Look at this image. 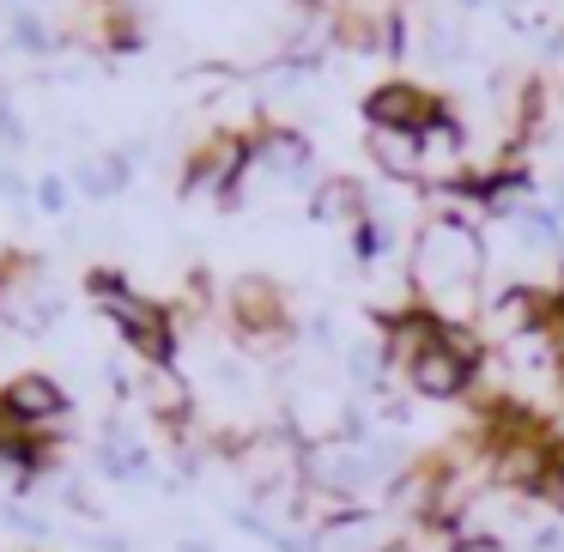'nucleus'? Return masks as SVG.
Returning <instances> with one entry per match:
<instances>
[{
    "label": "nucleus",
    "mask_w": 564,
    "mask_h": 552,
    "mask_svg": "<svg viewBox=\"0 0 564 552\" xmlns=\"http://www.w3.org/2000/svg\"><path fill=\"white\" fill-rule=\"evenodd\" d=\"M479 273H486V249H479V231L467 225H425L413 237V304H425L443 328H474L479 322Z\"/></svg>",
    "instance_id": "1"
},
{
    "label": "nucleus",
    "mask_w": 564,
    "mask_h": 552,
    "mask_svg": "<svg viewBox=\"0 0 564 552\" xmlns=\"http://www.w3.org/2000/svg\"><path fill=\"white\" fill-rule=\"evenodd\" d=\"M86 285H91V297H98V310L116 322V334L147 358V370L171 365L176 358V328H171V316H164L152 297H140L134 285H128L122 273H110V268H91Z\"/></svg>",
    "instance_id": "2"
},
{
    "label": "nucleus",
    "mask_w": 564,
    "mask_h": 552,
    "mask_svg": "<svg viewBox=\"0 0 564 552\" xmlns=\"http://www.w3.org/2000/svg\"><path fill=\"white\" fill-rule=\"evenodd\" d=\"M231 322L256 353H273V346H285V334H292L285 292L273 280H261V273H243V280L231 285Z\"/></svg>",
    "instance_id": "3"
},
{
    "label": "nucleus",
    "mask_w": 564,
    "mask_h": 552,
    "mask_svg": "<svg viewBox=\"0 0 564 552\" xmlns=\"http://www.w3.org/2000/svg\"><path fill=\"white\" fill-rule=\"evenodd\" d=\"M50 316H55V304H50L37 256H7L0 261V322L37 334V328H50Z\"/></svg>",
    "instance_id": "4"
},
{
    "label": "nucleus",
    "mask_w": 564,
    "mask_h": 552,
    "mask_svg": "<svg viewBox=\"0 0 564 552\" xmlns=\"http://www.w3.org/2000/svg\"><path fill=\"white\" fill-rule=\"evenodd\" d=\"M256 171V140H243V134H213L207 147L188 159V195H231L243 176Z\"/></svg>",
    "instance_id": "5"
},
{
    "label": "nucleus",
    "mask_w": 564,
    "mask_h": 552,
    "mask_svg": "<svg viewBox=\"0 0 564 552\" xmlns=\"http://www.w3.org/2000/svg\"><path fill=\"white\" fill-rule=\"evenodd\" d=\"M474 382H479V370L467 365L462 353H449V346H425V353L406 365V389L413 394H425V401H462V394H474Z\"/></svg>",
    "instance_id": "6"
},
{
    "label": "nucleus",
    "mask_w": 564,
    "mask_h": 552,
    "mask_svg": "<svg viewBox=\"0 0 564 552\" xmlns=\"http://www.w3.org/2000/svg\"><path fill=\"white\" fill-rule=\"evenodd\" d=\"M0 407L13 419H25L31 431H55L67 419V389L55 377H43V370H19V377L0 389Z\"/></svg>",
    "instance_id": "7"
},
{
    "label": "nucleus",
    "mask_w": 564,
    "mask_h": 552,
    "mask_svg": "<svg viewBox=\"0 0 564 552\" xmlns=\"http://www.w3.org/2000/svg\"><path fill=\"white\" fill-rule=\"evenodd\" d=\"M443 116V104L437 98H425V91L413 86V79H389V86H377L365 98V122L370 128H425V122H437Z\"/></svg>",
    "instance_id": "8"
},
{
    "label": "nucleus",
    "mask_w": 564,
    "mask_h": 552,
    "mask_svg": "<svg viewBox=\"0 0 564 552\" xmlns=\"http://www.w3.org/2000/svg\"><path fill=\"white\" fill-rule=\"evenodd\" d=\"M455 164H462V128L449 122V110H443L437 122L419 128V176H425L431 188H449V183H462Z\"/></svg>",
    "instance_id": "9"
},
{
    "label": "nucleus",
    "mask_w": 564,
    "mask_h": 552,
    "mask_svg": "<svg viewBox=\"0 0 564 552\" xmlns=\"http://www.w3.org/2000/svg\"><path fill=\"white\" fill-rule=\"evenodd\" d=\"M147 407H152V419H164L171 431H188V419H195V389L176 377V365H159V370H147Z\"/></svg>",
    "instance_id": "10"
},
{
    "label": "nucleus",
    "mask_w": 564,
    "mask_h": 552,
    "mask_svg": "<svg viewBox=\"0 0 564 552\" xmlns=\"http://www.w3.org/2000/svg\"><path fill=\"white\" fill-rule=\"evenodd\" d=\"M365 147H370V164H377L389 183L419 176V134H413V128H370Z\"/></svg>",
    "instance_id": "11"
},
{
    "label": "nucleus",
    "mask_w": 564,
    "mask_h": 552,
    "mask_svg": "<svg viewBox=\"0 0 564 552\" xmlns=\"http://www.w3.org/2000/svg\"><path fill=\"white\" fill-rule=\"evenodd\" d=\"M394 540L382 534L377 522H370L365 510L358 516H346V522H328V528H316L310 534V552H389Z\"/></svg>",
    "instance_id": "12"
},
{
    "label": "nucleus",
    "mask_w": 564,
    "mask_h": 552,
    "mask_svg": "<svg viewBox=\"0 0 564 552\" xmlns=\"http://www.w3.org/2000/svg\"><path fill=\"white\" fill-rule=\"evenodd\" d=\"M256 159H261V171H273V176H304L310 171V140L297 134V128H268V134L256 140Z\"/></svg>",
    "instance_id": "13"
},
{
    "label": "nucleus",
    "mask_w": 564,
    "mask_h": 552,
    "mask_svg": "<svg viewBox=\"0 0 564 552\" xmlns=\"http://www.w3.org/2000/svg\"><path fill=\"white\" fill-rule=\"evenodd\" d=\"M104 474H110V479H140V474H147V450H140L122 425L104 431Z\"/></svg>",
    "instance_id": "14"
},
{
    "label": "nucleus",
    "mask_w": 564,
    "mask_h": 552,
    "mask_svg": "<svg viewBox=\"0 0 564 552\" xmlns=\"http://www.w3.org/2000/svg\"><path fill=\"white\" fill-rule=\"evenodd\" d=\"M310 213H316V219H365V195H358L352 183H322L316 195H310Z\"/></svg>",
    "instance_id": "15"
},
{
    "label": "nucleus",
    "mask_w": 564,
    "mask_h": 552,
    "mask_svg": "<svg viewBox=\"0 0 564 552\" xmlns=\"http://www.w3.org/2000/svg\"><path fill=\"white\" fill-rule=\"evenodd\" d=\"M79 183H86V195H110V188L128 183V152H116V159H91L86 171H79Z\"/></svg>",
    "instance_id": "16"
},
{
    "label": "nucleus",
    "mask_w": 564,
    "mask_h": 552,
    "mask_svg": "<svg viewBox=\"0 0 564 552\" xmlns=\"http://www.w3.org/2000/svg\"><path fill=\"white\" fill-rule=\"evenodd\" d=\"M13 50H37V55L50 50V31H43L37 13H19V19H13Z\"/></svg>",
    "instance_id": "17"
},
{
    "label": "nucleus",
    "mask_w": 564,
    "mask_h": 552,
    "mask_svg": "<svg viewBox=\"0 0 564 552\" xmlns=\"http://www.w3.org/2000/svg\"><path fill=\"white\" fill-rule=\"evenodd\" d=\"M431 55H437V62L462 55V31H455V25H431Z\"/></svg>",
    "instance_id": "18"
},
{
    "label": "nucleus",
    "mask_w": 564,
    "mask_h": 552,
    "mask_svg": "<svg viewBox=\"0 0 564 552\" xmlns=\"http://www.w3.org/2000/svg\"><path fill=\"white\" fill-rule=\"evenodd\" d=\"M37 201H43V207H50V213H62V207H67V188H62V176H43Z\"/></svg>",
    "instance_id": "19"
},
{
    "label": "nucleus",
    "mask_w": 564,
    "mask_h": 552,
    "mask_svg": "<svg viewBox=\"0 0 564 552\" xmlns=\"http://www.w3.org/2000/svg\"><path fill=\"white\" fill-rule=\"evenodd\" d=\"M389 552H413V546H389Z\"/></svg>",
    "instance_id": "20"
},
{
    "label": "nucleus",
    "mask_w": 564,
    "mask_h": 552,
    "mask_svg": "<svg viewBox=\"0 0 564 552\" xmlns=\"http://www.w3.org/2000/svg\"><path fill=\"white\" fill-rule=\"evenodd\" d=\"M467 7H474V0H467Z\"/></svg>",
    "instance_id": "21"
}]
</instances>
